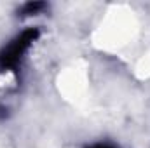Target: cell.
<instances>
[{"instance_id": "1", "label": "cell", "mask_w": 150, "mask_h": 148, "mask_svg": "<svg viewBox=\"0 0 150 148\" xmlns=\"http://www.w3.org/2000/svg\"><path fill=\"white\" fill-rule=\"evenodd\" d=\"M38 38L37 28H26L18 37L11 40L2 51H0V72H12L19 66L21 59L25 58L26 51L32 47V44Z\"/></svg>"}, {"instance_id": "2", "label": "cell", "mask_w": 150, "mask_h": 148, "mask_svg": "<svg viewBox=\"0 0 150 148\" xmlns=\"http://www.w3.org/2000/svg\"><path fill=\"white\" fill-rule=\"evenodd\" d=\"M47 5L44 4V2H28V4H25L23 7H21V16H37L40 14L44 9H45Z\"/></svg>"}, {"instance_id": "3", "label": "cell", "mask_w": 150, "mask_h": 148, "mask_svg": "<svg viewBox=\"0 0 150 148\" xmlns=\"http://www.w3.org/2000/svg\"><path fill=\"white\" fill-rule=\"evenodd\" d=\"M89 148H115V147L107 145V143H98V145H93V147H89Z\"/></svg>"}]
</instances>
